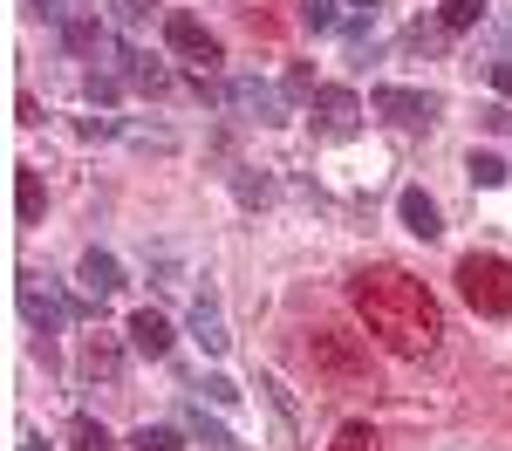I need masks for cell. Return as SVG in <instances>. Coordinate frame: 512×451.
Returning <instances> with one entry per match:
<instances>
[{
    "label": "cell",
    "instance_id": "9",
    "mask_svg": "<svg viewBox=\"0 0 512 451\" xmlns=\"http://www.w3.org/2000/svg\"><path fill=\"white\" fill-rule=\"evenodd\" d=\"M396 219H403L417 240H437V233H444V212H437V199L424 192V185H410V192L396 199Z\"/></svg>",
    "mask_w": 512,
    "mask_h": 451
},
{
    "label": "cell",
    "instance_id": "12",
    "mask_svg": "<svg viewBox=\"0 0 512 451\" xmlns=\"http://www.w3.org/2000/svg\"><path fill=\"white\" fill-rule=\"evenodd\" d=\"M130 349H137V356H171V322L151 315V308H137V315H130Z\"/></svg>",
    "mask_w": 512,
    "mask_h": 451
},
{
    "label": "cell",
    "instance_id": "2",
    "mask_svg": "<svg viewBox=\"0 0 512 451\" xmlns=\"http://www.w3.org/2000/svg\"><path fill=\"white\" fill-rule=\"evenodd\" d=\"M308 356H315V376L328 383V390H369V349H355V335L315 328Z\"/></svg>",
    "mask_w": 512,
    "mask_h": 451
},
{
    "label": "cell",
    "instance_id": "10",
    "mask_svg": "<svg viewBox=\"0 0 512 451\" xmlns=\"http://www.w3.org/2000/svg\"><path fill=\"white\" fill-rule=\"evenodd\" d=\"M192 335L205 342V356H226V349H233L226 315H219V301H212V294H198V301H192Z\"/></svg>",
    "mask_w": 512,
    "mask_h": 451
},
{
    "label": "cell",
    "instance_id": "27",
    "mask_svg": "<svg viewBox=\"0 0 512 451\" xmlns=\"http://www.w3.org/2000/svg\"><path fill=\"white\" fill-rule=\"evenodd\" d=\"M287 89H294V96H315L321 82H315V69H308V62H294V69H287Z\"/></svg>",
    "mask_w": 512,
    "mask_h": 451
},
{
    "label": "cell",
    "instance_id": "4",
    "mask_svg": "<svg viewBox=\"0 0 512 451\" xmlns=\"http://www.w3.org/2000/svg\"><path fill=\"white\" fill-rule=\"evenodd\" d=\"M164 48H171V55H185V62H198V69H212V62H219V41L205 35V21H198V14H171V21H164Z\"/></svg>",
    "mask_w": 512,
    "mask_h": 451
},
{
    "label": "cell",
    "instance_id": "13",
    "mask_svg": "<svg viewBox=\"0 0 512 451\" xmlns=\"http://www.w3.org/2000/svg\"><path fill=\"white\" fill-rule=\"evenodd\" d=\"M76 274H82V287H89V301H103V294H117V287H123V267L110 260V253H96V246L82 253Z\"/></svg>",
    "mask_w": 512,
    "mask_h": 451
},
{
    "label": "cell",
    "instance_id": "32",
    "mask_svg": "<svg viewBox=\"0 0 512 451\" xmlns=\"http://www.w3.org/2000/svg\"><path fill=\"white\" fill-rule=\"evenodd\" d=\"M478 117L492 123V130H512V110H506V103H485V110H478Z\"/></svg>",
    "mask_w": 512,
    "mask_h": 451
},
{
    "label": "cell",
    "instance_id": "34",
    "mask_svg": "<svg viewBox=\"0 0 512 451\" xmlns=\"http://www.w3.org/2000/svg\"><path fill=\"white\" fill-rule=\"evenodd\" d=\"M349 7H355V14H376V7H383V0H349Z\"/></svg>",
    "mask_w": 512,
    "mask_h": 451
},
{
    "label": "cell",
    "instance_id": "6",
    "mask_svg": "<svg viewBox=\"0 0 512 451\" xmlns=\"http://www.w3.org/2000/svg\"><path fill=\"white\" fill-rule=\"evenodd\" d=\"M226 103H233V110H246V117H260V123H287L280 89H267L260 76H233V82H226Z\"/></svg>",
    "mask_w": 512,
    "mask_h": 451
},
{
    "label": "cell",
    "instance_id": "11",
    "mask_svg": "<svg viewBox=\"0 0 512 451\" xmlns=\"http://www.w3.org/2000/svg\"><path fill=\"white\" fill-rule=\"evenodd\" d=\"M117 62H123V82H130V89H144V96H164V89H171V69L151 62L144 48H123Z\"/></svg>",
    "mask_w": 512,
    "mask_h": 451
},
{
    "label": "cell",
    "instance_id": "22",
    "mask_svg": "<svg viewBox=\"0 0 512 451\" xmlns=\"http://www.w3.org/2000/svg\"><path fill=\"white\" fill-rule=\"evenodd\" d=\"M62 41H69V48H76V55H89V48H96V41H103V28H96V21H89V14H69V21H62Z\"/></svg>",
    "mask_w": 512,
    "mask_h": 451
},
{
    "label": "cell",
    "instance_id": "26",
    "mask_svg": "<svg viewBox=\"0 0 512 451\" xmlns=\"http://www.w3.org/2000/svg\"><path fill=\"white\" fill-rule=\"evenodd\" d=\"M82 89H89V103H110V96H117V76H103V69H89V76H82Z\"/></svg>",
    "mask_w": 512,
    "mask_h": 451
},
{
    "label": "cell",
    "instance_id": "25",
    "mask_svg": "<svg viewBox=\"0 0 512 451\" xmlns=\"http://www.w3.org/2000/svg\"><path fill=\"white\" fill-rule=\"evenodd\" d=\"M437 41H444V28H431V21H417V28L403 35V48H410V55H431Z\"/></svg>",
    "mask_w": 512,
    "mask_h": 451
},
{
    "label": "cell",
    "instance_id": "17",
    "mask_svg": "<svg viewBox=\"0 0 512 451\" xmlns=\"http://www.w3.org/2000/svg\"><path fill=\"white\" fill-rule=\"evenodd\" d=\"M185 424H192V438H198L205 451H239V445H233V431H226V424H212L205 410H185Z\"/></svg>",
    "mask_w": 512,
    "mask_h": 451
},
{
    "label": "cell",
    "instance_id": "31",
    "mask_svg": "<svg viewBox=\"0 0 512 451\" xmlns=\"http://www.w3.org/2000/svg\"><path fill=\"white\" fill-rule=\"evenodd\" d=\"M14 123H41V103H35V96H14Z\"/></svg>",
    "mask_w": 512,
    "mask_h": 451
},
{
    "label": "cell",
    "instance_id": "28",
    "mask_svg": "<svg viewBox=\"0 0 512 451\" xmlns=\"http://www.w3.org/2000/svg\"><path fill=\"white\" fill-rule=\"evenodd\" d=\"M205 397H212V404H239V390L226 383V376H205Z\"/></svg>",
    "mask_w": 512,
    "mask_h": 451
},
{
    "label": "cell",
    "instance_id": "21",
    "mask_svg": "<svg viewBox=\"0 0 512 451\" xmlns=\"http://www.w3.org/2000/svg\"><path fill=\"white\" fill-rule=\"evenodd\" d=\"M301 28H308V35H335V28H342L335 0H301Z\"/></svg>",
    "mask_w": 512,
    "mask_h": 451
},
{
    "label": "cell",
    "instance_id": "20",
    "mask_svg": "<svg viewBox=\"0 0 512 451\" xmlns=\"http://www.w3.org/2000/svg\"><path fill=\"white\" fill-rule=\"evenodd\" d=\"M130 451H185V438L171 424H144V431H130Z\"/></svg>",
    "mask_w": 512,
    "mask_h": 451
},
{
    "label": "cell",
    "instance_id": "1",
    "mask_svg": "<svg viewBox=\"0 0 512 451\" xmlns=\"http://www.w3.org/2000/svg\"><path fill=\"white\" fill-rule=\"evenodd\" d=\"M349 301H355V315H362V328H369L390 356H431L437 335H444L431 287L417 281V274H403V267H369V274H355Z\"/></svg>",
    "mask_w": 512,
    "mask_h": 451
},
{
    "label": "cell",
    "instance_id": "30",
    "mask_svg": "<svg viewBox=\"0 0 512 451\" xmlns=\"http://www.w3.org/2000/svg\"><path fill=\"white\" fill-rule=\"evenodd\" d=\"M28 14H35V21H69V14H62V0H28Z\"/></svg>",
    "mask_w": 512,
    "mask_h": 451
},
{
    "label": "cell",
    "instance_id": "16",
    "mask_svg": "<svg viewBox=\"0 0 512 451\" xmlns=\"http://www.w3.org/2000/svg\"><path fill=\"white\" fill-rule=\"evenodd\" d=\"M478 14H485V0H444L437 7V28L444 35H465V28H478Z\"/></svg>",
    "mask_w": 512,
    "mask_h": 451
},
{
    "label": "cell",
    "instance_id": "23",
    "mask_svg": "<svg viewBox=\"0 0 512 451\" xmlns=\"http://www.w3.org/2000/svg\"><path fill=\"white\" fill-rule=\"evenodd\" d=\"M328 451H376V431H369V424H342Z\"/></svg>",
    "mask_w": 512,
    "mask_h": 451
},
{
    "label": "cell",
    "instance_id": "29",
    "mask_svg": "<svg viewBox=\"0 0 512 451\" xmlns=\"http://www.w3.org/2000/svg\"><path fill=\"white\" fill-rule=\"evenodd\" d=\"M492 89H499V96H512V55H499V62H492Z\"/></svg>",
    "mask_w": 512,
    "mask_h": 451
},
{
    "label": "cell",
    "instance_id": "3",
    "mask_svg": "<svg viewBox=\"0 0 512 451\" xmlns=\"http://www.w3.org/2000/svg\"><path fill=\"white\" fill-rule=\"evenodd\" d=\"M458 287H465V301L478 315H512V260H499V253H465Z\"/></svg>",
    "mask_w": 512,
    "mask_h": 451
},
{
    "label": "cell",
    "instance_id": "14",
    "mask_svg": "<svg viewBox=\"0 0 512 451\" xmlns=\"http://www.w3.org/2000/svg\"><path fill=\"white\" fill-rule=\"evenodd\" d=\"M82 376H89V383H117V376H123V349L110 342V335H89V349H82Z\"/></svg>",
    "mask_w": 512,
    "mask_h": 451
},
{
    "label": "cell",
    "instance_id": "19",
    "mask_svg": "<svg viewBox=\"0 0 512 451\" xmlns=\"http://www.w3.org/2000/svg\"><path fill=\"white\" fill-rule=\"evenodd\" d=\"M465 171H472V185H485V192H499V185H506V158H492V151H472Z\"/></svg>",
    "mask_w": 512,
    "mask_h": 451
},
{
    "label": "cell",
    "instance_id": "5",
    "mask_svg": "<svg viewBox=\"0 0 512 451\" xmlns=\"http://www.w3.org/2000/svg\"><path fill=\"white\" fill-rule=\"evenodd\" d=\"M308 103H315V123L328 137H349L355 123H362V103H355V89H342V82H321Z\"/></svg>",
    "mask_w": 512,
    "mask_h": 451
},
{
    "label": "cell",
    "instance_id": "8",
    "mask_svg": "<svg viewBox=\"0 0 512 451\" xmlns=\"http://www.w3.org/2000/svg\"><path fill=\"white\" fill-rule=\"evenodd\" d=\"M21 315H28L35 335H55V328L69 322V301H55L48 287H35V274H21Z\"/></svg>",
    "mask_w": 512,
    "mask_h": 451
},
{
    "label": "cell",
    "instance_id": "33",
    "mask_svg": "<svg viewBox=\"0 0 512 451\" xmlns=\"http://www.w3.org/2000/svg\"><path fill=\"white\" fill-rule=\"evenodd\" d=\"M21 451H48V438H35V431H28V438H21Z\"/></svg>",
    "mask_w": 512,
    "mask_h": 451
},
{
    "label": "cell",
    "instance_id": "7",
    "mask_svg": "<svg viewBox=\"0 0 512 451\" xmlns=\"http://www.w3.org/2000/svg\"><path fill=\"white\" fill-rule=\"evenodd\" d=\"M369 103H376L390 123H437V110H444L431 89H376Z\"/></svg>",
    "mask_w": 512,
    "mask_h": 451
},
{
    "label": "cell",
    "instance_id": "15",
    "mask_svg": "<svg viewBox=\"0 0 512 451\" xmlns=\"http://www.w3.org/2000/svg\"><path fill=\"white\" fill-rule=\"evenodd\" d=\"M41 205H48V192H41V171H28V164H21V171H14V212H21V219L35 226Z\"/></svg>",
    "mask_w": 512,
    "mask_h": 451
},
{
    "label": "cell",
    "instance_id": "24",
    "mask_svg": "<svg viewBox=\"0 0 512 451\" xmlns=\"http://www.w3.org/2000/svg\"><path fill=\"white\" fill-rule=\"evenodd\" d=\"M233 192H239L246 205H267V199H274V178H253V171H239V178H233Z\"/></svg>",
    "mask_w": 512,
    "mask_h": 451
},
{
    "label": "cell",
    "instance_id": "18",
    "mask_svg": "<svg viewBox=\"0 0 512 451\" xmlns=\"http://www.w3.org/2000/svg\"><path fill=\"white\" fill-rule=\"evenodd\" d=\"M69 451H117V438H110L96 417H76V424H69Z\"/></svg>",
    "mask_w": 512,
    "mask_h": 451
}]
</instances>
